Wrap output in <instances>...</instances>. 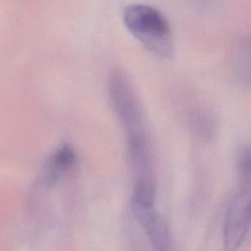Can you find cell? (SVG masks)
Returning a JSON list of instances; mask_svg holds the SVG:
<instances>
[{
    "mask_svg": "<svg viewBox=\"0 0 251 251\" xmlns=\"http://www.w3.org/2000/svg\"><path fill=\"white\" fill-rule=\"evenodd\" d=\"M123 22L128 32L151 54L170 58L174 53V37L166 16L147 4L131 3L125 7Z\"/></svg>",
    "mask_w": 251,
    "mask_h": 251,
    "instance_id": "cell-1",
    "label": "cell"
},
{
    "mask_svg": "<svg viewBox=\"0 0 251 251\" xmlns=\"http://www.w3.org/2000/svg\"><path fill=\"white\" fill-rule=\"evenodd\" d=\"M108 94L113 111L126 132L146 127L139 96L132 80L124 70L116 68L110 73Z\"/></svg>",
    "mask_w": 251,
    "mask_h": 251,
    "instance_id": "cell-2",
    "label": "cell"
},
{
    "mask_svg": "<svg viewBox=\"0 0 251 251\" xmlns=\"http://www.w3.org/2000/svg\"><path fill=\"white\" fill-rule=\"evenodd\" d=\"M250 226V189L238 188L231 197L224 223V249L237 251Z\"/></svg>",
    "mask_w": 251,
    "mask_h": 251,
    "instance_id": "cell-3",
    "label": "cell"
},
{
    "mask_svg": "<svg viewBox=\"0 0 251 251\" xmlns=\"http://www.w3.org/2000/svg\"><path fill=\"white\" fill-rule=\"evenodd\" d=\"M132 216L144 230L155 251H168L170 245L169 228L163 217L154 206L130 205Z\"/></svg>",
    "mask_w": 251,
    "mask_h": 251,
    "instance_id": "cell-4",
    "label": "cell"
},
{
    "mask_svg": "<svg viewBox=\"0 0 251 251\" xmlns=\"http://www.w3.org/2000/svg\"><path fill=\"white\" fill-rule=\"evenodd\" d=\"M126 134L129 158L137 177L151 176L152 146L146 127L127 131Z\"/></svg>",
    "mask_w": 251,
    "mask_h": 251,
    "instance_id": "cell-5",
    "label": "cell"
},
{
    "mask_svg": "<svg viewBox=\"0 0 251 251\" xmlns=\"http://www.w3.org/2000/svg\"><path fill=\"white\" fill-rule=\"evenodd\" d=\"M75 163V153L70 145H62L48 159L45 166V178L54 183L66 175Z\"/></svg>",
    "mask_w": 251,
    "mask_h": 251,
    "instance_id": "cell-6",
    "label": "cell"
},
{
    "mask_svg": "<svg viewBox=\"0 0 251 251\" xmlns=\"http://www.w3.org/2000/svg\"><path fill=\"white\" fill-rule=\"evenodd\" d=\"M156 199V188L151 176L137 177L132 190L130 205L154 206Z\"/></svg>",
    "mask_w": 251,
    "mask_h": 251,
    "instance_id": "cell-7",
    "label": "cell"
},
{
    "mask_svg": "<svg viewBox=\"0 0 251 251\" xmlns=\"http://www.w3.org/2000/svg\"><path fill=\"white\" fill-rule=\"evenodd\" d=\"M238 188L250 189L251 182V157L249 146H242L237 155Z\"/></svg>",
    "mask_w": 251,
    "mask_h": 251,
    "instance_id": "cell-8",
    "label": "cell"
},
{
    "mask_svg": "<svg viewBox=\"0 0 251 251\" xmlns=\"http://www.w3.org/2000/svg\"><path fill=\"white\" fill-rule=\"evenodd\" d=\"M191 127L196 135L202 139H210L215 131V124L209 115L199 111L191 117Z\"/></svg>",
    "mask_w": 251,
    "mask_h": 251,
    "instance_id": "cell-9",
    "label": "cell"
}]
</instances>
